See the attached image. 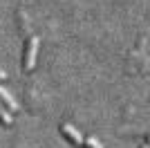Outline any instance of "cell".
Listing matches in <instances>:
<instances>
[{
  "instance_id": "277c9868",
  "label": "cell",
  "mask_w": 150,
  "mask_h": 148,
  "mask_svg": "<svg viewBox=\"0 0 150 148\" xmlns=\"http://www.w3.org/2000/svg\"><path fill=\"white\" fill-rule=\"evenodd\" d=\"M0 121L5 123V126H11V121H13V119H11V112L7 110V105L2 103V101H0Z\"/></svg>"
},
{
  "instance_id": "8992f818",
  "label": "cell",
  "mask_w": 150,
  "mask_h": 148,
  "mask_svg": "<svg viewBox=\"0 0 150 148\" xmlns=\"http://www.w3.org/2000/svg\"><path fill=\"white\" fill-rule=\"evenodd\" d=\"M0 81H7V72H2V70H0Z\"/></svg>"
},
{
  "instance_id": "52a82bcc",
  "label": "cell",
  "mask_w": 150,
  "mask_h": 148,
  "mask_svg": "<svg viewBox=\"0 0 150 148\" xmlns=\"http://www.w3.org/2000/svg\"><path fill=\"white\" fill-rule=\"evenodd\" d=\"M141 148H148V144H144V146H141Z\"/></svg>"
},
{
  "instance_id": "6da1fadb",
  "label": "cell",
  "mask_w": 150,
  "mask_h": 148,
  "mask_svg": "<svg viewBox=\"0 0 150 148\" xmlns=\"http://www.w3.org/2000/svg\"><path fill=\"white\" fill-rule=\"evenodd\" d=\"M38 45H40V41H38L36 36L29 38V45H27V56H25V72H31L34 70V65H36V56H38Z\"/></svg>"
},
{
  "instance_id": "7a4b0ae2",
  "label": "cell",
  "mask_w": 150,
  "mask_h": 148,
  "mask_svg": "<svg viewBox=\"0 0 150 148\" xmlns=\"http://www.w3.org/2000/svg\"><path fill=\"white\" fill-rule=\"evenodd\" d=\"M63 132L67 135V139H69L72 144H76V146H83V139H85V137H83L81 132H79V130L72 126V123H65V126H63Z\"/></svg>"
},
{
  "instance_id": "3957f363",
  "label": "cell",
  "mask_w": 150,
  "mask_h": 148,
  "mask_svg": "<svg viewBox=\"0 0 150 148\" xmlns=\"http://www.w3.org/2000/svg\"><path fill=\"white\" fill-rule=\"evenodd\" d=\"M0 101H2V103H5V105H7V108H9L11 112H16V110L20 108V105H18V101L13 99V94L9 92L7 88H2V85H0Z\"/></svg>"
},
{
  "instance_id": "5b68a950",
  "label": "cell",
  "mask_w": 150,
  "mask_h": 148,
  "mask_svg": "<svg viewBox=\"0 0 150 148\" xmlns=\"http://www.w3.org/2000/svg\"><path fill=\"white\" fill-rule=\"evenodd\" d=\"M83 144H85L88 148H103V144H101L96 137H85V139H83Z\"/></svg>"
}]
</instances>
